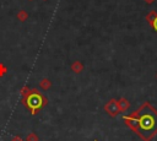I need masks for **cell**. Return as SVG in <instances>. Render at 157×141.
Wrapping results in <instances>:
<instances>
[{
	"label": "cell",
	"mask_w": 157,
	"mask_h": 141,
	"mask_svg": "<svg viewBox=\"0 0 157 141\" xmlns=\"http://www.w3.org/2000/svg\"><path fill=\"white\" fill-rule=\"evenodd\" d=\"M123 119L144 141H150L157 134V110L147 102L130 115H124Z\"/></svg>",
	"instance_id": "cell-1"
},
{
	"label": "cell",
	"mask_w": 157,
	"mask_h": 141,
	"mask_svg": "<svg viewBox=\"0 0 157 141\" xmlns=\"http://www.w3.org/2000/svg\"><path fill=\"white\" fill-rule=\"evenodd\" d=\"M21 103L31 112L32 115H36L40 109H43L48 104V99L37 88H31L29 92L21 98Z\"/></svg>",
	"instance_id": "cell-2"
},
{
	"label": "cell",
	"mask_w": 157,
	"mask_h": 141,
	"mask_svg": "<svg viewBox=\"0 0 157 141\" xmlns=\"http://www.w3.org/2000/svg\"><path fill=\"white\" fill-rule=\"evenodd\" d=\"M104 110L105 113H108L110 116H115L120 110H119V105L118 102L115 99H110L105 105H104Z\"/></svg>",
	"instance_id": "cell-3"
},
{
	"label": "cell",
	"mask_w": 157,
	"mask_h": 141,
	"mask_svg": "<svg viewBox=\"0 0 157 141\" xmlns=\"http://www.w3.org/2000/svg\"><path fill=\"white\" fill-rule=\"evenodd\" d=\"M70 69H71L75 74H80V72H82V71H83V64H82L81 61L76 60V61H74V63L71 64Z\"/></svg>",
	"instance_id": "cell-4"
},
{
	"label": "cell",
	"mask_w": 157,
	"mask_h": 141,
	"mask_svg": "<svg viewBox=\"0 0 157 141\" xmlns=\"http://www.w3.org/2000/svg\"><path fill=\"white\" fill-rule=\"evenodd\" d=\"M50 86H52V81L49 78H42L39 82V87L43 90H49Z\"/></svg>",
	"instance_id": "cell-5"
},
{
	"label": "cell",
	"mask_w": 157,
	"mask_h": 141,
	"mask_svg": "<svg viewBox=\"0 0 157 141\" xmlns=\"http://www.w3.org/2000/svg\"><path fill=\"white\" fill-rule=\"evenodd\" d=\"M118 105H119V110L124 112V110H126V109L129 108V102H128V101H126L125 98H121V99L119 101Z\"/></svg>",
	"instance_id": "cell-6"
},
{
	"label": "cell",
	"mask_w": 157,
	"mask_h": 141,
	"mask_svg": "<svg viewBox=\"0 0 157 141\" xmlns=\"http://www.w3.org/2000/svg\"><path fill=\"white\" fill-rule=\"evenodd\" d=\"M21 22H25L27 18H28V13L25 11V10H20L18 12H17V16H16Z\"/></svg>",
	"instance_id": "cell-7"
},
{
	"label": "cell",
	"mask_w": 157,
	"mask_h": 141,
	"mask_svg": "<svg viewBox=\"0 0 157 141\" xmlns=\"http://www.w3.org/2000/svg\"><path fill=\"white\" fill-rule=\"evenodd\" d=\"M38 136L34 134V132H29L27 136H26V141H38Z\"/></svg>",
	"instance_id": "cell-8"
},
{
	"label": "cell",
	"mask_w": 157,
	"mask_h": 141,
	"mask_svg": "<svg viewBox=\"0 0 157 141\" xmlns=\"http://www.w3.org/2000/svg\"><path fill=\"white\" fill-rule=\"evenodd\" d=\"M6 72H7V67H6L2 63H0V77H2Z\"/></svg>",
	"instance_id": "cell-9"
},
{
	"label": "cell",
	"mask_w": 157,
	"mask_h": 141,
	"mask_svg": "<svg viewBox=\"0 0 157 141\" xmlns=\"http://www.w3.org/2000/svg\"><path fill=\"white\" fill-rule=\"evenodd\" d=\"M28 92H29V87H27V86H23V87L20 90V93H21V96H22V97H25Z\"/></svg>",
	"instance_id": "cell-10"
},
{
	"label": "cell",
	"mask_w": 157,
	"mask_h": 141,
	"mask_svg": "<svg viewBox=\"0 0 157 141\" xmlns=\"http://www.w3.org/2000/svg\"><path fill=\"white\" fill-rule=\"evenodd\" d=\"M151 25H152V26H153V28H155V29L157 31V16H156V17H155V18L152 20V22H151Z\"/></svg>",
	"instance_id": "cell-11"
},
{
	"label": "cell",
	"mask_w": 157,
	"mask_h": 141,
	"mask_svg": "<svg viewBox=\"0 0 157 141\" xmlns=\"http://www.w3.org/2000/svg\"><path fill=\"white\" fill-rule=\"evenodd\" d=\"M11 141H23V140H22L20 136H13V137L11 139Z\"/></svg>",
	"instance_id": "cell-12"
},
{
	"label": "cell",
	"mask_w": 157,
	"mask_h": 141,
	"mask_svg": "<svg viewBox=\"0 0 157 141\" xmlns=\"http://www.w3.org/2000/svg\"><path fill=\"white\" fill-rule=\"evenodd\" d=\"M147 1H151V0H147Z\"/></svg>",
	"instance_id": "cell-13"
},
{
	"label": "cell",
	"mask_w": 157,
	"mask_h": 141,
	"mask_svg": "<svg viewBox=\"0 0 157 141\" xmlns=\"http://www.w3.org/2000/svg\"><path fill=\"white\" fill-rule=\"evenodd\" d=\"M94 141H97V140H94Z\"/></svg>",
	"instance_id": "cell-14"
}]
</instances>
